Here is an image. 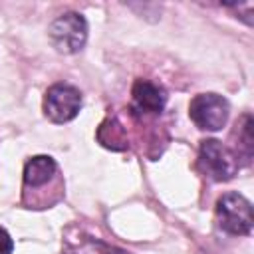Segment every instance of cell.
Returning a JSON list of instances; mask_svg holds the SVG:
<instances>
[{"label":"cell","mask_w":254,"mask_h":254,"mask_svg":"<svg viewBox=\"0 0 254 254\" xmlns=\"http://www.w3.org/2000/svg\"><path fill=\"white\" fill-rule=\"evenodd\" d=\"M216 220L218 226L236 236H246L252 232V204L238 192H226L216 200Z\"/></svg>","instance_id":"6da1fadb"},{"label":"cell","mask_w":254,"mask_h":254,"mask_svg":"<svg viewBox=\"0 0 254 254\" xmlns=\"http://www.w3.org/2000/svg\"><path fill=\"white\" fill-rule=\"evenodd\" d=\"M198 169L216 183L230 181L238 171V159L236 155L226 149L216 139H206L200 143L198 151Z\"/></svg>","instance_id":"7a4b0ae2"},{"label":"cell","mask_w":254,"mask_h":254,"mask_svg":"<svg viewBox=\"0 0 254 254\" xmlns=\"http://www.w3.org/2000/svg\"><path fill=\"white\" fill-rule=\"evenodd\" d=\"M50 40L54 48L62 54H75L85 46L87 40V22L81 14L67 12L56 18L50 26Z\"/></svg>","instance_id":"3957f363"},{"label":"cell","mask_w":254,"mask_h":254,"mask_svg":"<svg viewBox=\"0 0 254 254\" xmlns=\"http://www.w3.org/2000/svg\"><path fill=\"white\" fill-rule=\"evenodd\" d=\"M230 105L222 95L216 93H200L190 101L189 115L198 129L218 131L226 125Z\"/></svg>","instance_id":"277c9868"},{"label":"cell","mask_w":254,"mask_h":254,"mask_svg":"<svg viewBox=\"0 0 254 254\" xmlns=\"http://www.w3.org/2000/svg\"><path fill=\"white\" fill-rule=\"evenodd\" d=\"M81 107V93L69 83H56L46 91L44 111L54 123L71 121Z\"/></svg>","instance_id":"5b68a950"},{"label":"cell","mask_w":254,"mask_h":254,"mask_svg":"<svg viewBox=\"0 0 254 254\" xmlns=\"http://www.w3.org/2000/svg\"><path fill=\"white\" fill-rule=\"evenodd\" d=\"M58 177V167L52 157L38 155L32 157L24 167V189L26 192L38 190L46 185H52Z\"/></svg>","instance_id":"8992f818"},{"label":"cell","mask_w":254,"mask_h":254,"mask_svg":"<svg viewBox=\"0 0 254 254\" xmlns=\"http://www.w3.org/2000/svg\"><path fill=\"white\" fill-rule=\"evenodd\" d=\"M133 107L141 113H161L167 103V93L161 85L149 79H137L133 83Z\"/></svg>","instance_id":"52a82bcc"},{"label":"cell","mask_w":254,"mask_h":254,"mask_svg":"<svg viewBox=\"0 0 254 254\" xmlns=\"http://www.w3.org/2000/svg\"><path fill=\"white\" fill-rule=\"evenodd\" d=\"M103 131H109V137H103L99 139L105 147H111V149H123L125 147V137H123V127L115 121V119H107L103 125H101Z\"/></svg>","instance_id":"ba28073f"},{"label":"cell","mask_w":254,"mask_h":254,"mask_svg":"<svg viewBox=\"0 0 254 254\" xmlns=\"http://www.w3.org/2000/svg\"><path fill=\"white\" fill-rule=\"evenodd\" d=\"M12 250H14V242L10 234L4 228H0V254H12Z\"/></svg>","instance_id":"9c48e42d"}]
</instances>
